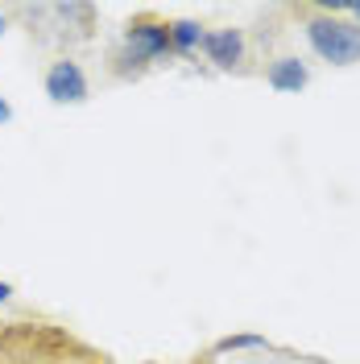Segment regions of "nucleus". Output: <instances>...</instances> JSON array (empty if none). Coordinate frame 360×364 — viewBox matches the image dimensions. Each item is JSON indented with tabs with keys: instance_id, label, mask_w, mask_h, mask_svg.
Masks as SVG:
<instances>
[{
	"instance_id": "nucleus-4",
	"label": "nucleus",
	"mask_w": 360,
	"mask_h": 364,
	"mask_svg": "<svg viewBox=\"0 0 360 364\" xmlns=\"http://www.w3.org/2000/svg\"><path fill=\"white\" fill-rule=\"evenodd\" d=\"M203 54H207V63L220 70H236L240 63H245V33L240 29H207L203 33Z\"/></svg>"
},
{
	"instance_id": "nucleus-1",
	"label": "nucleus",
	"mask_w": 360,
	"mask_h": 364,
	"mask_svg": "<svg viewBox=\"0 0 360 364\" xmlns=\"http://www.w3.org/2000/svg\"><path fill=\"white\" fill-rule=\"evenodd\" d=\"M307 42L332 67H352V63H360V25L348 21V17H339V13H315L307 21Z\"/></svg>"
},
{
	"instance_id": "nucleus-5",
	"label": "nucleus",
	"mask_w": 360,
	"mask_h": 364,
	"mask_svg": "<svg viewBox=\"0 0 360 364\" xmlns=\"http://www.w3.org/2000/svg\"><path fill=\"white\" fill-rule=\"evenodd\" d=\"M265 83H270L273 91H282V95H298V91L311 83V67H307L302 58H294V54L273 58L270 67H265Z\"/></svg>"
},
{
	"instance_id": "nucleus-8",
	"label": "nucleus",
	"mask_w": 360,
	"mask_h": 364,
	"mask_svg": "<svg viewBox=\"0 0 360 364\" xmlns=\"http://www.w3.org/2000/svg\"><path fill=\"white\" fill-rule=\"evenodd\" d=\"M240 348H265L261 336H224L216 343V352H240Z\"/></svg>"
},
{
	"instance_id": "nucleus-6",
	"label": "nucleus",
	"mask_w": 360,
	"mask_h": 364,
	"mask_svg": "<svg viewBox=\"0 0 360 364\" xmlns=\"http://www.w3.org/2000/svg\"><path fill=\"white\" fill-rule=\"evenodd\" d=\"M203 29L199 21H170V50L174 54H195L203 46Z\"/></svg>"
},
{
	"instance_id": "nucleus-10",
	"label": "nucleus",
	"mask_w": 360,
	"mask_h": 364,
	"mask_svg": "<svg viewBox=\"0 0 360 364\" xmlns=\"http://www.w3.org/2000/svg\"><path fill=\"white\" fill-rule=\"evenodd\" d=\"M9 120H13V108H9V100L0 95V124H9Z\"/></svg>"
},
{
	"instance_id": "nucleus-2",
	"label": "nucleus",
	"mask_w": 360,
	"mask_h": 364,
	"mask_svg": "<svg viewBox=\"0 0 360 364\" xmlns=\"http://www.w3.org/2000/svg\"><path fill=\"white\" fill-rule=\"evenodd\" d=\"M125 50L137 54V58H145V63H158L166 54H174L170 50V21H158V17H133V21L125 25Z\"/></svg>"
},
{
	"instance_id": "nucleus-3",
	"label": "nucleus",
	"mask_w": 360,
	"mask_h": 364,
	"mask_svg": "<svg viewBox=\"0 0 360 364\" xmlns=\"http://www.w3.org/2000/svg\"><path fill=\"white\" fill-rule=\"evenodd\" d=\"M46 95L54 104H83L91 95V83H88V75H83V67L75 58L50 63V70H46Z\"/></svg>"
},
{
	"instance_id": "nucleus-7",
	"label": "nucleus",
	"mask_w": 360,
	"mask_h": 364,
	"mask_svg": "<svg viewBox=\"0 0 360 364\" xmlns=\"http://www.w3.org/2000/svg\"><path fill=\"white\" fill-rule=\"evenodd\" d=\"M112 63H116L112 70H116V75H125V79H129V75L137 79V75H145V70H149V63H145V58H137V54H129L125 46H120V54H116Z\"/></svg>"
},
{
	"instance_id": "nucleus-11",
	"label": "nucleus",
	"mask_w": 360,
	"mask_h": 364,
	"mask_svg": "<svg viewBox=\"0 0 360 364\" xmlns=\"http://www.w3.org/2000/svg\"><path fill=\"white\" fill-rule=\"evenodd\" d=\"M9 298H13V286H9V282H0V306H4Z\"/></svg>"
},
{
	"instance_id": "nucleus-9",
	"label": "nucleus",
	"mask_w": 360,
	"mask_h": 364,
	"mask_svg": "<svg viewBox=\"0 0 360 364\" xmlns=\"http://www.w3.org/2000/svg\"><path fill=\"white\" fill-rule=\"evenodd\" d=\"M323 13H339V17H348V21L360 25V4H327Z\"/></svg>"
},
{
	"instance_id": "nucleus-12",
	"label": "nucleus",
	"mask_w": 360,
	"mask_h": 364,
	"mask_svg": "<svg viewBox=\"0 0 360 364\" xmlns=\"http://www.w3.org/2000/svg\"><path fill=\"white\" fill-rule=\"evenodd\" d=\"M4 29H9V17H4V13H0V38H4Z\"/></svg>"
}]
</instances>
